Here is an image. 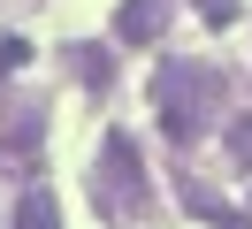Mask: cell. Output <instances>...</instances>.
I'll return each mask as SVG.
<instances>
[{
    "mask_svg": "<svg viewBox=\"0 0 252 229\" xmlns=\"http://www.w3.org/2000/svg\"><path fill=\"white\" fill-rule=\"evenodd\" d=\"M23 61H31V38H16V31H8V38H0V84H8V76H16Z\"/></svg>",
    "mask_w": 252,
    "mask_h": 229,
    "instance_id": "cell-7",
    "label": "cell"
},
{
    "mask_svg": "<svg viewBox=\"0 0 252 229\" xmlns=\"http://www.w3.org/2000/svg\"><path fill=\"white\" fill-rule=\"evenodd\" d=\"M160 31H168V0H123L115 8V38L123 46H153Z\"/></svg>",
    "mask_w": 252,
    "mask_h": 229,
    "instance_id": "cell-4",
    "label": "cell"
},
{
    "mask_svg": "<svg viewBox=\"0 0 252 229\" xmlns=\"http://www.w3.org/2000/svg\"><path fill=\"white\" fill-rule=\"evenodd\" d=\"M214 229H252V214H229V206H221V214H214Z\"/></svg>",
    "mask_w": 252,
    "mask_h": 229,
    "instance_id": "cell-10",
    "label": "cell"
},
{
    "mask_svg": "<svg viewBox=\"0 0 252 229\" xmlns=\"http://www.w3.org/2000/svg\"><path fill=\"white\" fill-rule=\"evenodd\" d=\"M92 191H99V214H138L145 206V161L138 145H130L123 130H107V145H99V168H92Z\"/></svg>",
    "mask_w": 252,
    "mask_h": 229,
    "instance_id": "cell-2",
    "label": "cell"
},
{
    "mask_svg": "<svg viewBox=\"0 0 252 229\" xmlns=\"http://www.w3.org/2000/svg\"><path fill=\"white\" fill-rule=\"evenodd\" d=\"M229 145H237V161H252V115H245V122L229 130Z\"/></svg>",
    "mask_w": 252,
    "mask_h": 229,
    "instance_id": "cell-9",
    "label": "cell"
},
{
    "mask_svg": "<svg viewBox=\"0 0 252 229\" xmlns=\"http://www.w3.org/2000/svg\"><path fill=\"white\" fill-rule=\"evenodd\" d=\"M221 99H229V76L214 61H168V69H153V115H160V130L176 145H191V137L214 130Z\"/></svg>",
    "mask_w": 252,
    "mask_h": 229,
    "instance_id": "cell-1",
    "label": "cell"
},
{
    "mask_svg": "<svg viewBox=\"0 0 252 229\" xmlns=\"http://www.w3.org/2000/svg\"><path fill=\"white\" fill-rule=\"evenodd\" d=\"M8 229H62V206H54V191H46V183H31V191L16 198Z\"/></svg>",
    "mask_w": 252,
    "mask_h": 229,
    "instance_id": "cell-5",
    "label": "cell"
},
{
    "mask_svg": "<svg viewBox=\"0 0 252 229\" xmlns=\"http://www.w3.org/2000/svg\"><path fill=\"white\" fill-rule=\"evenodd\" d=\"M199 15H206L214 31H229V23H237V0H199Z\"/></svg>",
    "mask_w": 252,
    "mask_h": 229,
    "instance_id": "cell-8",
    "label": "cell"
},
{
    "mask_svg": "<svg viewBox=\"0 0 252 229\" xmlns=\"http://www.w3.org/2000/svg\"><path fill=\"white\" fill-rule=\"evenodd\" d=\"M38 130H46V99H38V92L0 99V161H31V153H38Z\"/></svg>",
    "mask_w": 252,
    "mask_h": 229,
    "instance_id": "cell-3",
    "label": "cell"
},
{
    "mask_svg": "<svg viewBox=\"0 0 252 229\" xmlns=\"http://www.w3.org/2000/svg\"><path fill=\"white\" fill-rule=\"evenodd\" d=\"M69 69H77L84 92H107V76H115L107 69V46H69Z\"/></svg>",
    "mask_w": 252,
    "mask_h": 229,
    "instance_id": "cell-6",
    "label": "cell"
}]
</instances>
